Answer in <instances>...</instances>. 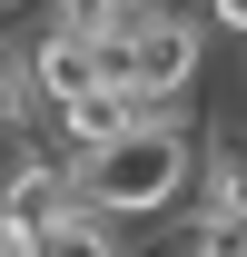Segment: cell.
Wrapping results in <instances>:
<instances>
[{
  "label": "cell",
  "mask_w": 247,
  "mask_h": 257,
  "mask_svg": "<svg viewBox=\"0 0 247 257\" xmlns=\"http://www.w3.org/2000/svg\"><path fill=\"white\" fill-rule=\"evenodd\" d=\"M198 159H208V149H198V128H188L178 109H149L119 149L79 159V188H89L99 218H168V208L198 188Z\"/></svg>",
  "instance_id": "6da1fadb"
},
{
  "label": "cell",
  "mask_w": 247,
  "mask_h": 257,
  "mask_svg": "<svg viewBox=\"0 0 247 257\" xmlns=\"http://www.w3.org/2000/svg\"><path fill=\"white\" fill-rule=\"evenodd\" d=\"M109 40V79L119 89H139L149 109H178L188 89H198V69H208V30L188 20V10H139V20H119V30H99Z\"/></svg>",
  "instance_id": "7a4b0ae2"
},
{
  "label": "cell",
  "mask_w": 247,
  "mask_h": 257,
  "mask_svg": "<svg viewBox=\"0 0 247 257\" xmlns=\"http://www.w3.org/2000/svg\"><path fill=\"white\" fill-rule=\"evenodd\" d=\"M20 69H30V109H60V99H79V89L109 79V40L79 30V20H40V40L20 50Z\"/></svg>",
  "instance_id": "3957f363"
},
{
  "label": "cell",
  "mask_w": 247,
  "mask_h": 257,
  "mask_svg": "<svg viewBox=\"0 0 247 257\" xmlns=\"http://www.w3.org/2000/svg\"><path fill=\"white\" fill-rule=\"evenodd\" d=\"M139 119H149V99L119 89V79H99V89H79V99L50 109V149H60V159H99V149H119Z\"/></svg>",
  "instance_id": "277c9868"
},
{
  "label": "cell",
  "mask_w": 247,
  "mask_h": 257,
  "mask_svg": "<svg viewBox=\"0 0 247 257\" xmlns=\"http://www.w3.org/2000/svg\"><path fill=\"white\" fill-rule=\"evenodd\" d=\"M208 30H227V40H247V0H208Z\"/></svg>",
  "instance_id": "5b68a950"
}]
</instances>
